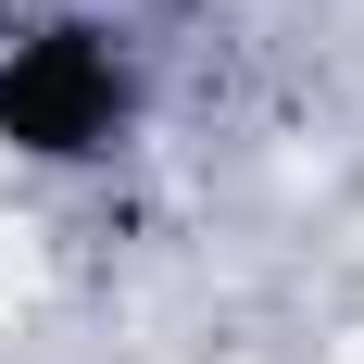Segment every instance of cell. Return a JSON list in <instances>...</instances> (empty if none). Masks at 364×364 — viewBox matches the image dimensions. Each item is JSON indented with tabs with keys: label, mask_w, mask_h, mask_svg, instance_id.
I'll return each instance as SVG.
<instances>
[{
	"label": "cell",
	"mask_w": 364,
	"mask_h": 364,
	"mask_svg": "<svg viewBox=\"0 0 364 364\" xmlns=\"http://www.w3.org/2000/svg\"><path fill=\"white\" fill-rule=\"evenodd\" d=\"M139 101H151V75L101 13H38V26L0 38V151L38 176L113 164L139 139Z\"/></svg>",
	"instance_id": "obj_1"
}]
</instances>
